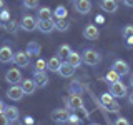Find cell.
Returning a JSON list of instances; mask_svg holds the SVG:
<instances>
[{"instance_id": "obj_46", "label": "cell", "mask_w": 133, "mask_h": 125, "mask_svg": "<svg viewBox=\"0 0 133 125\" xmlns=\"http://www.w3.org/2000/svg\"><path fill=\"white\" fill-rule=\"evenodd\" d=\"M72 2H77V0H72Z\"/></svg>"}, {"instance_id": "obj_6", "label": "cell", "mask_w": 133, "mask_h": 125, "mask_svg": "<svg viewBox=\"0 0 133 125\" xmlns=\"http://www.w3.org/2000/svg\"><path fill=\"white\" fill-rule=\"evenodd\" d=\"M23 90H22V87L20 85H12L10 89L7 90V97L10 98V100H14V102H18V100H22L23 98Z\"/></svg>"}, {"instance_id": "obj_13", "label": "cell", "mask_w": 133, "mask_h": 125, "mask_svg": "<svg viewBox=\"0 0 133 125\" xmlns=\"http://www.w3.org/2000/svg\"><path fill=\"white\" fill-rule=\"evenodd\" d=\"M14 62L18 67H28V64H30V55L27 52H17V53H14Z\"/></svg>"}, {"instance_id": "obj_38", "label": "cell", "mask_w": 133, "mask_h": 125, "mask_svg": "<svg viewBox=\"0 0 133 125\" xmlns=\"http://www.w3.org/2000/svg\"><path fill=\"white\" fill-rule=\"evenodd\" d=\"M123 3H125L127 7H131V8H133V0H123Z\"/></svg>"}, {"instance_id": "obj_1", "label": "cell", "mask_w": 133, "mask_h": 125, "mask_svg": "<svg viewBox=\"0 0 133 125\" xmlns=\"http://www.w3.org/2000/svg\"><path fill=\"white\" fill-rule=\"evenodd\" d=\"M82 60L85 62L87 65H90V67H95V65H98L100 62H102V55L97 52V50H91V48H85L83 50V53H82Z\"/></svg>"}, {"instance_id": "obj_26", "label": "cell", "mask_w": 133, "mask_h": 125, "mask_svg": "<svg viewBox=\"0 0 133 125\" xmlns=\"http://www.w3.org/2000/svg\"><path fill=\"white\" fill-rule=\"evenodd\" d=\"M105 80L108 83H115V82H120V75L115 72V70H110V72H107L105 75Z\"/></svg>"}, {"instance_id": "obj_37", "label": "cell", "mask_w": 133, "mask_h": 125, "mask_svg": "<svg viewBox=\"0 0 133 125\" xmlns=\"http://www.w3.org/2000/svg\"><path fill=\"white\" fill-rule=\"evenodd\" d=\"M125 45H127V47H133V37H128V39H125Z\"/></svg>"}, {"instance_id": "obj_2", "label": "cell", "mask_w": 133, "mask_h": 125, "mask_svg": "<svg viewBox=\"0 0 133 125\" xmlns=\"http://www.w3.org/2000/svg\"><path fill=\"white\" fill-rule=\"evenodd\" d=\"M100 102H102V105L105 107L108 112H118L120 110L118 102H116V98L111 93H103L102 97H100Z\"/></svg>"}, {"instance_id": "obj_16", "label": "cell", "mask_w": 133, "mask_h": 125, "mask_svg": "<svg viewBox=\"0 0 133 125\" xmlns=\"http://www.w3.org/2000/svg\"><path fill=\"white\" fill-rule=\"evenodd\" d=\"M12 60H14V52H12V48L8 47V45L0 47V62H2V64H10Z\"/></svg>"}, {"instance_id": "obj_36", "label": "cell", "mask_w": 133, "mask_h": 125, "mask_svg": "<svg viewBox=\"0 0 133 125\" xmlns=\"http://www.w3.org/2000/svg\"><path fill=\"white\" fill-rule=\"evenodd\" d=\"M0 125H10V122H8V120H7V117L5 115H0Z\"/></svg>"}, {"instance_id": "obj_28", "label": "cell", "mask_w": 133, "mask_h": 125, "mask_svg": "<svg viewBox=\"0 0 133 125\" xmlns=\"http://www.w3.org/2000/svg\"><path fill=\"white\" fill-rule=\"evenodd\" d=\"M45 70H47V60H43V58H37L35 72H45Z\"/></svg>"}, {"instance_id": "obj_4", "label": "cell", "mask_w": 133, "mask_h": 125, "mask_svg": "<svg viewBox=\"0 0 133 125\" xmlns=\"http://www.w3.org/2000/svg\"><path fill=\"white\" fill-rule=\"evenodd\" d=\"M83 37H85L87 40H97L100 37V30L98 27L95 23H88L85 25V28H83Z\"/></svg>"}, {"instance_id": "obj_47", "label": "cell", "mask_w": 133, "mask_h": 125, "mask_svg": "<svg viewBox=\"0 0 133 125\" xmlns=\"http://www.w3.org/2000/svg\"><path fill=\"white\" fill-rule=\"evenodd\" d=\"M0 25H2V22H0Z\"/></svg>"}, {"instance_id": "obj_11", "label": "cell", "mask_w": 133, "mask_h": 125, "mask_svg": "<svg viewBox=\"0 0 133 125\" xmlns=\"http://www.w3.org/2000/svg\"><path fill=\"white\" fill-rule=\"evenodd\" d=\"M100 7L107 14H115L118 10V0H100Z\"/></svg>"}, {"instance_id": "obj_7", "label": "cell", "mask_w": 133, "mask_h": 125, "mask_svg": "<svg viewBox=\"0 0 133 125\" xmlns=\"http://www.w3.org/2000/svg\"><path fill=\"white\" fill-rule=\"evenodd\" d=\"M111 70H115L120 77H123V75H127L130 72V65H128L125 60H115L113 65H111Z\"/></svg>"}, {"instance_id": "obj_17", "label": "cell", "mask_w": 133, "mask_h": 125, "mask_svg": "<svg viewBox=\"0 0 133 125\" xmlns=\"http://www.w3.org/2000/svg\"><path fill=\"white\" fill-rule=\"evenodd\" d=\"M3 115L7 117V120L10 123H14L18 120V108L14 105H5V110H3Z\"/></svg>"}, {"instance_id": "obj_10", "label": "cell", "mask_w": 133, "mask_h": 125, "mask_svg": "<svg viewBox=\"0 0 133 125\" xmlns=\"http://www.w3.org/2000/svg\"><path fill=\"white\" fill-rule=\"evenodd\" d=\"M68 112L66 108H57V110L52 112V120L57 123H63V122H68Z\"/></svg>"}, {"instance_id": "obj_21", "label": "cell", "mask_w": 133, "mask_h": 125, "mask_svg": "<svg viewBox=\"0 0 133 125\" xmlns=\"http://www.w3.org/2000/svg\"><path fill=\"white\" fill-rule=\"evenodd\" d=\"M60 65H62V58L58 55H55V57H52V58L47 60V70H50V72H58Z\"/></svg>"}, {"instance_id": "obj_29", "label": "cell", "mask_w": 133, "mask_h": 125, "mask_svg": "<svg viewBox=\"0 0 133 125\" xmlns=\"http://www.w3.org/2000/svg\"><path fill=\"white\" fill-rule=\"evenodd\" d=\"M70 52H72V47L65 43V45H62V47L58 48V57H60V58H62V57H65V58H66V57H68V53H70Z\"/></svg>"}, {"instance_id": "obj_14", "label": "cell", "mask_w": 133, "mask_h": 125, "mask_svg": "<svg viewBox=\"0 0 133 125\" xmlns=\"http://www.w3.org/2000/svg\"><path fill=\"white\" fill-rule=\"evenodd\" d=\"M75 10H77L78 14H82V15L90 14L91 2H90V0H77V2H75Z\"/></svg>"}, {"instance_id": "obj_39", "label": "cell", "mask_w": 133, "mask_h": 125, "mask_svg": "<svg viewBox=\"0 0 133 125\" xmlns=\"http://www.w3.org/2000/svg\"><path fill=\"white\" fill-rule=\"evenodd\" d=\"M3 110H5V103H3L2 100H0V115L3 114Z\"/></svg>"}, {"instance_id": "obj_19", "label": "cell", "mask_w": 133, "mask_h": 125, "mask_svg": "<svg viewBox=\"0 0 133 125\" xmlns=\"http://www.w3.org/2000/svg\"><path fill=\"white\" fill-rule=\"evenodd\" d=\"M33 80H35L37 87L43 89V87L48 85V75L45 72H35V73H33Z\"/></svg>"}, {"instance_id": "obj_45", "label": "cell", "mask_w": 133, "mask_h": 125, "mask_svg": "<svg viewBox=\"0 0 133 125\" xmlns=\"http://www.w3.org/2000/svg\"><path fill=\"white\" fill-rule=\"evenodd\" d=\"M90 125H98V123H90Z\"/></svg>"}, {"instance_id": "obj_41", "label": "cell", "mask_w": 133, "mask_h": 125, "mask_svg": "<svg viewBox=\"0 0 133 125\" xmlns=\"http://www.w3.org/2000/svg\"><path fill=\"white\" fill-rule=\"evenodd\" d=\"M128 100H130V103H131V105H133V92H131L130 95H128Z\"/></svg>"}, {"instance_id": "obj_9", "label": "cell", "mask_w": 133, "mask_h": 125, "mask_svg": "<svg viewBox=\"0 0 133 125\" xmlns=\"http://www.w3.org/2000/svg\"><path fill=\"white\" fill-rule=\"evenodd\" d=\"M66 105H68V108H72V110H80V108H83V100H82L80 95L70 93L68 100H66Z\"/></svg>"}, {"instance_id": "obj_43", "label": "cell", "mask_w": 133, "mask_h": 125, "mask_svg": "<svg viewBox=\"0 0 133 125\" xmlns=\"http://www.w3.org/2000/svg\"><path fill=\"white\" fill-rule=\"evenodd\" d=\"M3 10V0H0V12Z\"/></svg>"}, {"instance_id": "obj_44", "label": "cell", "mask_w": 133, "mask_h": 125, "mask_svg": "<svg viewBox=\"0 0 133 125\" xmlns=\"http://www.w3.org/2000/svg\"><path fill=\"white\" fill-rule=\"evenodd\" d=\"M130 85L133 87V75H131V78H130Z\"/></svg>"}, {"instance_id": "obj_35", "label": "cell", "mask_w": 133, "mask_h": 125, "mask_svg": "<svg viewBox=\"0 0 133 125\" xmlns=\"http://www.w3.org/2000/svg\"><path fill=\"white\" fill-rule=\"evenodd\" d=\"M113 125H130V122H128L125 117H118V118L115 120V123Z\"/></svg>"}, {"instance_id": "obj_40", "label": "cell", "mask_w": 133, "mask_h": 125, "mask_svg": "<svg viewBox=\"0 0 133 125\" xmlns=\"http://www.w3.org/2000/svg\"><path fill=\"white\" fill-rule=\"evenodd\" d=\"M25 123H28V125L33 123V118H32V117H25Z\"/></svg>"}, {"instance_id": "obj_32", "label": "cell", "mask_w": 133, "mask_h": 125, "mask_svg": "<svg viewBox=\"0 0 133 125\" xmlns=\"http://www.w3.org/2000/svg\"><path fill=\"white\" fill-rule=\"evenodd\" d=\"M8 20H10V14H8L7 8H3V10L0 12V22L5 23V22H8Z\"/></svg>"}, {"instance_id": "obj_27", "label": "cell", "mask_w": 133, "mask_h": 125, "mask_svg": "<svg viewBox=\"0 0 133 125\" xmlns=\"http://www.w3.org/2000/svg\"><path fill=\"white\" fill-rule=\"evenodd\" d=\"M66 8L63 7V5H58L57 8H55V12H53V15L57 17V18H66Z\"/></svg>"}, {"instance_id": "obj_3", "label": "cell", "mask_w": 133, "mask_h": 125, "mask_svg": "<svg viewBox=\"0 0 133 125\" xmlns=\"http://www.w3.org/2000/svg\"><path fill=\"white\" fill-rule=\"evenodd\" d=\"M110 93L113 95L115 98H123L128 95V90H127V85H123L122 82H115V83H110Z\"/></svg>"}, {"instance_id": "obj_33", "label": "cell", "mask_w": 133, "mask_h": 125, "mask_svg": "<svg viewBox=\"0 0 133 125\" xmlns=\"http://www.w3.org/2000/svg\"><path fill=\"white\" fill-rule=\"evenodd\" d=\"M68 122L72 123V125H78V123L82 122V118H80L78 115H75V114H70V115H68Z\"/></svg>"}, {"instance_id": "obj_15", "label": "cell", "mask_w": 133, "mask_h": 125, "mask_svg": "<svg viewBox=\"0 0 133 125\" xmlns=\"http://www.w3.org/2000/svg\"><path fill=\"white\" fill-rule=\"evenodd\" d=\"M20 27H22L25 32H33V30H37V20L33 18V17L25 15L22 18V22H20Z\"/></svg>"}, {"instance_id": "obj_8", "label": "cell", "mask_w": 133, "mask_h": 125, "mask_svg": "<svg viewBox=\"0 0 133 125\" xmlns=\"http://www.w3.org/2000/svg\"><path fill=\"white\" fill-rule=\"evenodd\" d=\"M37 28H38L42 33H50V32H53V28H55V22H53V18L37 20Z\"/></svg>"}, {"instance_id": "obj_34", "label": "cell", "mask_w": 133, "mask_h": 125, "mask_svg": "<svg viewBox=\"0 0 133 125\" xmlns=\"http://www.w3.org/2000/svg\"><path fill=\"white\" fill-rule=\"evenodd\" d=\"M23 5L27 8H37L38 7V0H23Z\"/></svg>"}, {"instance_id": "obj_20", "label": "cell", "mask_w": 133, "mask_h": 125, "mask_svg": "<svg viewBox=\"0 0 133 125\" xmlns=\"http://www.w3.org/2000/svg\"><path fill=\"white\" fill-rule=\"evenodd\" d=\"M66 62H68L72 67H75V68H78V67L82 65L83 60H82V55H80V53H78V52H73V50H72V52L68 53V57H66Z\"/></svg>"}, {"instance_id": "obj_30", "label": "cell", "mask_w": 133, "mask_h": 125, "mask_svg": "<svg viewBox=\"0 0 133 125\" xmlns=\"http://www.w3.org/2000/svg\"><path fill=\"white\" fill-rule=\"evenodd\" d=\"M122 37H123V39L133 37V25H125L123 30H122Z\"/></svg>"}, {"instance_id": "obj_31", "label": "cell", "mask_w": 133, "mask_h": 125, "mask_svg": "<svg viewBox=\"0 0 133 125\" xmlns=\"http://www.w3.org/2000/svg\"><path fill=\"white\" fill-rule=\"evenodd\" d=\"M70 93L80 95V93H82V85H80L78 82H72V85H70Z\"/></svg>"}, {"instance_id": "obj_25", "label": "cell", "mask_w": 133, "mask_h": 125, "mask_svg": "<svg viewBox=\"0 0 133 125\" xmlns=\"http://www.w3.org/2000/svg\"><path fill=\"white\" fill-rule=\"evenodd\" d=\"M52 18V10H50L48 7H42L38 10V17H37V20H48Z\"/></svg>"}, {"instance_id": "obj_12", "label": "cell", "mask_w": 133, "mask_h": 125, "mask_svg": "<svg viewBox=\"0 0 133 125\" xmlns=\"http://www.w3.org/2000/svg\"><path fill=\"white\" fill-rule=\"evenodd\" d=\"M20 87H22V90H23V93L25 95H32L33 92L37 90V83L33 78H22V82H20Z\"/></svg>"}, {"instance_id": "obj_23", "label": "cell", "mask_w": 133, "mask_h": 125, "mask_svg": "<svg viewBox=\"0 0 133 125\" xmlns=\"http://www.w3.org/2000/svg\"><path fill=\"white\" fill-rule=\"evenodd\" d=\"M68 27H70V23H68V20H66V18H57L55 20V28H57V30L66 32V30H68Z\"/></svg>"}, {"instance_id": "obj_18", "label": "cell", "mask_w": 133, "mask_h": 125, "mask_svg": "<svg viewBox=\"0 0 133 125\" xmlns=\"http://www.w3.org/2000/svg\"><path fill=\"white\" fill-rule=\"evenodd\" d=\"M75 67H72L68 64V62H62V65H60V68H58V73L62 75L63 78H68V77H72V75L75 73Z\"/></svg>"}, {"instance_id": "obj_42", "label": "cell", "mask_w": 133, "mask_h": 125, "mask_svg": "<svg viewBox=\"0 0 133 125\" xmlns=\"http://www.w3.org/2000/svg\"><path fill=\"white\" fill-rule=\"evenodd\" d=\"M97 22H98V23H102V22H103V17H100V15H98V17H97Z\"/></svg>"}, {"instance_id": "obj_5", "label": "cell", "mask_w": 133, "mask_h": 125, "mask_svg": "<svg viewBox=\"0 0 133 125\" xmlns=\"http://www.w3.org/2000/svg\"><path fill=\"white\" fill-rule=\"evenodd\" d=\"M5 80L10 83V85H17L18 82H22V73H20L18 68H10V70H7V73H5Z\"/></svg>"}, {"instance_id": "obj_22", "label": "cell", "mask_w": 133, "mask_h": 125, "mask_svg": "<svg viewBox=\"0 0 133 125\" xmlns=\"http://www.w3.org/2000/svg\"><path fill=\"white\" fill-rule=\"evenodd\" d=\"M40 50H42V48H40V45L37 43L35 40L28 42V45H27V53H28L30 57H35V55H38V53H40Z\"/></svg>"}, {"instance_id": "obj_24", "label": "cell", "mask_w": 133, "mask_h": 125, "mask_svg": "<svg viewBox=\"0 0 133 125\" xmlns=\"http://www.w3.org/2000/svg\"><path fill=\"white\" fill-rule=\"evenodd\" d=\"M3 28H5V32L7 33H15L17 30H18V23L15 22V20H8V22H5L3 23Z\"/></svg>"}]
</instances>
